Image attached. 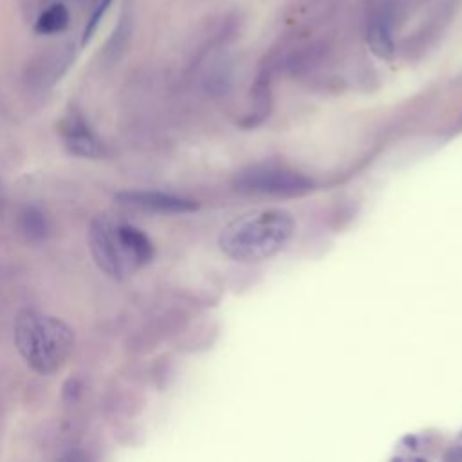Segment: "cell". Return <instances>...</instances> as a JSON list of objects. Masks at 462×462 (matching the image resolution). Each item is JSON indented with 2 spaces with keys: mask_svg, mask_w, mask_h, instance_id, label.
I'll list each match as a JSON object with an SVG mask.
<instances>
[{
  "mask_svg": "<svg viewBox=\"0 0 462 462\" xmlns=\"http://www.w3.org/2000/svg\"><path fill=\"white\" fill-rule=\"evenodd\" d=\"M294 235V218L285 209H258L231 220L218 236L224 254L238 262H262L280 253Z\"/></svg>",
  "mask_w": 462,
  "mask_h": 462,
  "instance_id": "6da1fadb",
  "label": "cell"
},
{
  "mask_svg": "<svg viewBox=\"0 0 462 462\" xmlns=\"http://www.w3.org/2000/svg\"><path fill=\"white\" fill-rule=\"evenodd\" d=\"M14 343L36 374L51 375L69 359L74 348V332L56 316L25 309L14 318Z\"/></svg>",
  "mask_w": 462,
  "mask_h": 462,
  "instance_id": "7a4b0ae2",
  "label": "cell"
},
{
  "mask_svg": "<svg viewBox=\"0 0 462 462\" xmlns=\"http://www.w3.org/2000/svg\"><path fill=\"white\" fill-rule=\"evenodd\" d=\"M88 244L97 267L108 276L121 280L134 271L119 240L117 224L106 215L92 218L88 227Z\"/></svg>",
  "mask_w": 462,
  "mask_h": 462,
  "instance_id": "3957f363",
  "label": "cell"
},
{
  "mask_svg": "<svg viewBox=\"0 0 462 462\" xmlns=\"http://www.w3.org/2000/svg\"><path fill=\"white\" fill-rule=\"evenodd\" d=\"M236 186L253 193L301 195L312 189V180L298 171L280 166H253L238 173Z\"/></svg>",
  "mask_w": 462,
  "mask_h": 462,
  "instance_id": "277c9868",
  "label": "cell"
},
{
  "mask_svg": "<svg viewBox=\"0 0 462 462\" xmlns=\"http://www.w3.org/2000/svg\"><path fill=\"white\" fill-rule=\"evenodd\" d=\"M58 134L61 135L67 150L78 157L96 159L103 155V143L88 125V121L76 110L65 114L58 123Z\"/></svg>",
  "mask_w": 462,
  "mask_h": 462,
  "instance_id": "5b68a950",
  "label": "cell"
},
{
  "mask_svg": "<svg viewBox=\"0 0 462 462\" xmlns=\"http://www.w3.org/2000/svg\"><path fill=\"white\" fill-rule=\"evenodd\" d=\"M116 200L121 206L141 209V211H152V213H188L199 208V204L191 199L164 193V191H119L116 195Z\"/></svg>",
  "mask_w": 462,
  "mask_h": 462,
  "instance_id": "8992f818",
  "label": "cell"
},
{
  "mask_svg": "<svg viewBox=\"0 0 462 462\" xmlns=\"http://www.w3.org/2000/svg\"><path fill=\"white\" fill-rule=\"evenodd\" d=\"M393 13L388 4L372 11L366 23V40L377 56L388 58L393 52Z\"/></svg>",
  "mask_w": 462,
  "mask_h": 462,
  "instance_id": "52a82bcc",
  "label": "cell"
},
{
  "mask_svg": "<svg viewBox=\"0 0 462 462\" xmlns=\"http://www.w3.org/2000/svg\"><path fill=\"white\" fill-rule=\"evenodd\" d=\"M117 233L134 269L146 265L153 258L155 249L144 231L132 224H117Z\"/></svg>",
  "mask_w": 462,
  "mask_h": 462,
  "instance_id": "ba28073f",
  "label": "cell"
},
{
  "mask_svg": "<svg viewBox=\"0 0 462 462\" xmlns=\"http://www.w3.org/2000/svg\"><path fill=\"white\" fill-rule=\"evenodd\" d=\"M70 61V51L69 49H61L56 47L45 54H42L31 67V78L38 83H45V81H54L56 78H60V74L67 69Z\"/></svg>",
  "mask_w": 462,
  "mask_h": 462,
  "instance_id": "9c48e42d",
  "label": "cell"
},
{
  "mask_svg": "<svg viewBox=\"0 0 462 462\" xmlns=\"http://www.w3.org/2000/svg\"><path fill=\"white\" fill-rule=\"evenodd\" d=\"M70 20L69 9L63 4H49L36 18L34 31L38 34H58L67 29Z\"/></svg>",
  "mask_w": 462,
  "mask_h": 462,
  "instance_id": "30bf717a",
  "label": "cell"
},
{
  "mask_svg": "<svg viewBox=\"0 0 462 462\" xmlns=\"http://www.w3.org/2000/svg\"><path fill=\"white\" fill-rule=\"evenodd\" d=\"M20 217H22L20 218V227H22L27 240L42 242L49 236L51 226H49V220H47L45 213L40 208L27 206Z\"/></svg>",
  "mask_w": 462,
  "mask_h": 462,
  "instance_id": "8fae6325",
  "label": "cell"
},
{
  "mask_svg": "<svg viewBox=\"0 0 462 462\" xmlns=\"http://www.w3.org/2000/svg\"><path fill=\"white\" fill-rule=\"evenodd\" d=\"M112 0H92V11H90V16L87 20V25H85V31H83V45L92 38V34L96 32V27L97 23L101 22V18L105 16L106 9L110 7Z\"/></svg>",
  "mask_w": 462,
  "mask_h": 462,
  "instance_id": "7c38bea8",
  "label": "cell"
},
{
  "mask_svg": "<svg viewBox=\"0 0 462 462\" xmlns=\"http://www.w3.org/2000/svg\"><path fill=\"white\" fill-rule=\"evenodd\" d=\"M18 2L27 16H38L49 5V0H18Z\"/></svg>",
  "mask_w": 462,
  "mask_h": 462,
  "instance_id": "4fadbf2b",
  "label": "cell"
}]
</instances>
